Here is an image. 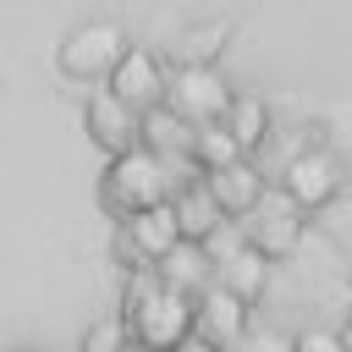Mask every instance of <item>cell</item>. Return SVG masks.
Wrapping results in <instances>:
<instances>
[{
  "mask_svg": "<svg viewBox=\"0 0 352 352\" xmlns=\"http://www.w3.org/2000/svg\"><path fill=\"white\" fill-rule=\"evenodd\" d=\"M231 352H292V341H280V336H253V341H248V336H242Z\"/></svg>",
  "mask_w": 352,
  "mask_h": 352,
  "instance_id": "cell-21",
  "label": "cell"
},
{
  "mask_svg": "<svg viewBox=\"0 0 352 352\" xmlns=\"http://www.w3.org/2000/svg\"><path fill=\"white\" fill-rule=\"evenodd\" d=\"M231 44V22H192L176 33V66H214L220 50Z\"/></svg>",
  "mask_w": 352,
  "mask_h": 352,
  "instance_id": "cell-17",
  "label": "cell"
},
{
  "mask_svg": "<svg viewBox=\"0 0 352 352\" xmlns=\"http://www.w3.org/2000/svg\"><path fill=\"white\" fill-rule=\"evenodd\" d=\"M165 209H170V220H176V236H182V242H204L209 231H220V226H226V214H220L214 192L204 187V176H182V182H176V192L165 198Z\"/></svg>",
  "mask_w": 352,
  "mask_h": 352,
  "instance_id": "cell-11",
  "label": "cell"
},
{
  "mask_svg": "<svg viewBox=\"0 0 352 352\" xmlns=\"http://www.w3.org/2000/svg\"><path fill=\"white\" fill-rule=\"evenodd\" d=\"M176 242H182V236H176V220H170V209L160 204V209H143V214H126V220H121V242H116V253L132 258L126 270H154Z\"/></svg>",
  "mask_w": 352,
  "mask_h": 352,
  "instance_id": "cell-10",
  "label": "cell"
},
{
  "mask_svg": "<svg viewBox=\"0 0 352 352\" xmlns=\"http://www.w3.org/2000/svg\"><path fill=\"white\" fill-rule=\"evenodd\" d=\"M192 336H198L204 346H214V352H231V346L248 336V302L231 297L220 280L198 286V292H192Z\"/></svg>",
  "mask_w": 352,
  "mask_h": 352,
  "instance_id": "cell-8",
  "label": "cell"
},
{
  "mask_svg": "<svg viewBox=\"0 0 352 352\" xmlns=\"http://www.w3.org/2000/svg\"><path fill=\"white\" fill-rule=\"evenodd\" d=\"M176 352H214V346H204V341H198V336H187V341H182V346H176Z\"/></svg>",
  "mask_w": 352,
  "mask_h": 352,
  "instance_id": "cell-22",
  "label": "cell"
},
{
  "mask_svg": "<svg viewBox=\"0 0 352 352\" xmlns=\"http://www.w3.org/2000/svg\"><path fill=\"white\" fill-rule=\"evenodd\" d=\"M143 148H154V154H165L170 165H187V148H192V121H182L170 104H160V110H148L143 116V138H138ZM192 170V165H187Z\"/></svg>",
  "mask_w": 352,
  "mask_h": 352,
  "instance_id": "cell-15",
  "label": "cell"
},
{
  "mask_svg": "<svg viewBox=\"0 0 352 352\" xmlns=\"http://www.w3.org/2000/svg\"><path fill=\"white\" fill-rule=\"evenodd\" d=\"M214 280L231 292V297H242L248 308L264 297V286H270V258L258 253V248H248V236L226 253V258H214Z\"/></svg>",
  "mask_w": 352,
  "mask_h": 352,
  "instance_id": "cell-13",
  "label": "cell"
},
{
  "mask_svg": "<svg viewBox=\"0 0 352 352\" xmlns=\"http://www.w3.org/2000/svg\"><path fill=\"white\" fill-rule=\"evenodd\" d=\"M280 192L308 214V209H324L336 192H341V160L330 148H297L286 165H280Z\"/></svg>",
  "mask_w": 352,
  "mask_h": 352,
  "instance_id": "cell-6",
  "label": "cell"
},
{
  "mask_svg": "<svg viewBox=\"0 0 352 352\" xmlns=\"http://www.w3.org/2000/svg\"><path fill=\"white\" fill-rule=\"evenodd\" d=\"M121 346H126V324H121V314L104 319V324H94V330L82 336V352H121Z\"/></svg>",
  "mask_w": 352,
  "mask_h": 352,
  "instance_id": "cell-19",
  "label": "cell"
},
{
  "mask_svg": "<svg viewBox=\"0 0 352 352\" xmlns=\"http://www.w3.org/2000/svg\"><path fill=\"white\" fill-rule=\"evenodd\" d=\"M121 50H126V33H121V22H77L66 38H60V50H55V60H60V72L72 77V82H104L110 77V66L121 60Z\"/></svg>",
  "mask_w": 352,
  "mask_h": 352,
  "instance_id": "cell-3",
  "label": "cell"
},
{
  "mask_svg": "<svg viewBox=\"0 0 352 352\" xmlns=\"http://www.w3.org/2000/svg\"><path fill=\"white\" fill-rule=\"evenodd\" d=\"M82 126H88V143L104 148L110 160L126 154V148H138V138H143V116H138L126 99H116L110 88H94V94H88V104H82Z\"/></svg>",
  "mask_w": 352,
  "mask_h": 352,
  "instance_id": "cell-9",
  "label": "cell"
},
{
  "mask_svg": "<svg viewBox=\"0 0 352 352\" xmlns=\"http://www.w3.org/2000/svg\"><path fill=\"white\" fill-rule=\"evenodd\" d=\"M22 352H33V346H22Z\"/></svg>",
  "mask_w": 352,
  "mask_h": 352,
  "instance_id": "cell-25",
  "label": "cell"
},
{
  "mask_svg": "<svg viewBox=\"0 0 352 352\" xmlns=\"http://www.w3.org/2000/svg\"><path fill=\"white\" fill-rule=\"evenodd\" d=\"M165 104H170L182 121L204 126V121H220V116H226L231 88H226V77H220L214 66H176L170 82H165Z\"/></svg>",
  "mask_w": 352,
  "mask_h": 352,
  "instance_id": "cell-7",
  "label": "cell"
},
{
  "mask_svg": "<svg viewBox=\"0 0 352 352\" xmlns=\"http://www.w3.org/2000/svg\"><path fill=\"white\" fill-rule=\"evenodd\" d=\"M292 352H346L341 346V330H324V324H308L292 336Z\"/></svg>",
  "mask_w": 352,
  "mask_h": 352,
  "instance_id": "cell-20",
  "label": "cell"
},
{
  "mask_svg": "<svg viewBox=\"0 0 352 352\" xmlns=\"http://www.w3.org/2000/svg\"><path fill=\"white\" fill-rule=\"evenodd\" d=\"M204 187L214 192V204H220V214L226 220H242L270 187H264V170L242 154V160H231V165H220V170H204Z\"/></svg>",
  "mask_w": 352,
  "mask_h": 352,
  "instance_id": "cell-12",
  "label": "cell"
},
{
  "mask_svg": "<svg viewBox=\"0 0 352 352\" xmlns=\"http://www.w3.org/2000/svg\"><path fill=\"white\" fill-rule=\"evenodd\" d=\"M165 82H170L165 60H160L154 50H143V44H126V50H121V60H116V66H110V77H104V88H110L116 99H126L138 116H148V110H160V104H165Z\"/></svg>",
  "mask_w": 352,
  "mask_h": 352,
  "instance_id": "cell-5",
  "label": "cell"
},
{
  "mask_svg": "<svg viewBox=\"0 0 352 352\" xmlns=\"http://www.w3.org/2000/svg\"><path fill=\"white\" fill-rule=\"evenodd\" d=\"M236 226H242L248 248H258L270 264H275V258H292L297 242H302V209H297L286 192H264Z\"/></svg>",
  "mask_w": 352,
  "mask_h": 352,
  "instance_id": "cell-4",
  "label": "cell"
},
{
  "mask_svg": "<svg viewBox=\"0 0 352 352\" xmlns=\"http://www.w3.org/2000/svg\"><path fill=\"white\" fill-rule=\"evenodd\" d=\"M176 165L165 160V154H154V148H126V154H116L110 165H104V176H99V204H104V214L110 220H126V214H143V209H160L170 192H176Z\"/></svg>",
  "mask_w": 352,
  "mask_h": 352,
  "instance_id": "cell-2",
  "label": "cell"
},
{
  "mask_svg": "<svg viewBox=\"0 0 352 352\" xmlns=\"http://www.w3.org/2000/svg\"><path fill=\"white\" fill-rule=\"evenodd\" d=\"M231 160H242V148H236V138L220 126V121H204V126H192V148H187V165L204 176V170H220V165H231Z\"/></svg>",
  "mask_w": 352,
  "mask_h": 352,
  "instance_id": "cell-18",
  "label": "cell"
},
{
  "mask_svg": "<svg viewBox=\"0 0 352 352\" xmlns=\"http://www.w3.org/2000/svg\"><path fill=\"white\" fill-rule=\"evenodd\" d=\"M341 346L352 352V314H346V324H341Z\"/></svg>",
  "mask_w": 352,
  "mask_h": 352,
  "instance_id": "cell-23",
  "label": "cell"
},
{
  "mask_svg": "<svg viewBox=\"0 0 352 352\" xmlns=\"http://www.w3.org/2000/svg\"><path fill=\"white\" fill-rule=\"evenodd\" d=\"M220 126L236 138V148H242V154H253V148H264V143L275 138V132H270V104H264L258 94H231V104H226Z\"/></svg>",
  "mask_w": 352,
  "mask_h": 352,
  "instance_id": "cell-14",
  "label": "cell"
},
{
  "mask_svg": "<svg viewBox=\"0 0 352 352\" xmlns=\"http://www.w3.org/2000/svg\"><path fill=\"white\" fill-rule=\"evenodd\" d=\"M121 324H126V341L176 352L192 336V297L165 286L154 270H138L121 292Z\"/></svg>",
  "mask_w": 352,
  "mask_h": 352,
  "instance_id": "cell-1",
  "label": "cell"
},
{
  "mask_svg": "<svg viewBox=\"0 0 352 352\" xmlns=\"http://www.w3.org/2000/svg\"><path fill=\"white\" fill-rule=\"evenodd\" d=\"M121 352H160V346H138V341H126V346H121Z\"/></svg>",
  "mask_w": 352,
  "mask_h": 352,
  "instance_id": "cell-24",
  "label": "cell"
},
{
  "mask_svg": "<svg viewBox=\"0 0 352 352\" xmlns=\"http://www.w3.org/2000/svg\"><path fill=\"white\" fill-rule=\"evenodd\" d=\"M154 275H160L165 286H176V292H187V297H192L198 286H209V280H214V258H209L198 242H176V248L154 264Z\"/></svg>",
  "mask_w": 352,
  "mask_h": 352,
  "instance_id": "cell-16",
  "label": "cell"
}]
</instances>
